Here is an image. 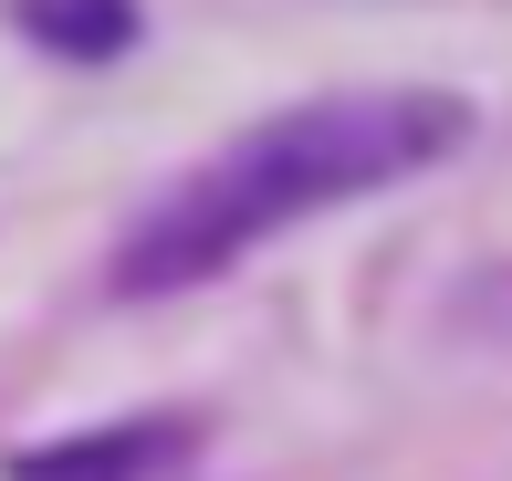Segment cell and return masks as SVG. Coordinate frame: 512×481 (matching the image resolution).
<instances>
[{"mask_svg":"<svg viewBox=\"0 0 512 481\" xmlns=\"http://www.w3.org/2000/svg\"><path fill=\"white\" fill-rule=\"evenodd\" d=\"M450 147H471V105L439 84H377V95H314L283 116L241 126L230 147H209L199 168H178L115 241V293H189L220 283L241 251L314 210H345L366 189L439 168Z\"/></svg>","mask_w":512,"mask_h":481,"instance_id":"obj_1","label":"cell"},{"mask_svg":"<svg viewBox=\"0 0 512 481\" xmlns=\"http://www.w3.org/2000/svg\"><path fill=\"white\" fill-rule=\"evenodd\" d=\"M189 461V419H136V429H74V440L11 450V481H157Z\"/></svg>","mask_w":512,"mask_h":481,"instance_id":"obj_2","label":"cell"},{"mask_svg":"<svg viewBox=\"0 0 512 481\" xmlns=\"http://www.w3.org/2000/svg\"><path fill=\"white\" fill-rule=\"evenodd\" d=\"M11 11L42 53H74V63H105L136 42V0H11Z\"/></svg>","mask_w":512,"mask_h":481,"instance_id":"obj_3","label":"cell"}]
</instances>
